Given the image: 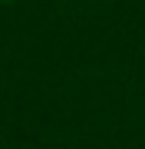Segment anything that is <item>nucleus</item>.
Here are the masks:
<instances>
[{
  "label": "nucleus",
  "mask_w": 145,
  "mask_h": 149,
  "mask_svg": "<svg viewBox=\"0 0 145 149\" xmlns=\"http://www.w3.org/2000/svg\"><path fill=\"white\" fill-rule=\"evenodd\" d=\"M0 3H10V0H0Z\"/></svg>",
  "instance_id": "1"
}]
</instances>
